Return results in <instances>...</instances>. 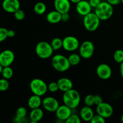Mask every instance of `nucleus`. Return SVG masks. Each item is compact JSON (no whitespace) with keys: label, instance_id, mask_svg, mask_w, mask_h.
<instances>
[{"label":"nucleus","instance_id":"1","mask_svg":"<svg viewBox=\"0 0 123 123\" xmlns=\"http://www.w3.org/2000/svg\"><path fill=\"white\" fill-rule=\"evenodd\" d=\"M64 104L70 108L75 109L79 105L80 102V95L78 91L72 88L64 92L62 96Z\"/></svg>","mask_w":123,"mask_h":123},{"label":"nucleus","instance_id":"2","mask_svg":"<svg viewBox=\"0 0 123 123\" xmlns=\"http://www.w3.org/2000/svg\"><path fill=\"white\" fill-rule=\"evenodd\" d=\"M94 13L100 19V20H107L110 19L113 15V6L107 1L101 2V3L95 8Z\"/></svg>","mask_w":123,"mask_h":123},{"label":"nucleus","instance_id":"3","mask_svg":"<svg viewBox=\"0 0 123 123\" xmlns=\"http://www.w3.org/2000/svg\"><path fill=\"white\" fill-rule=\"evenodd\" d=\"M52 66L54 69L59 72H64L71 66L68 58L61 54L54 55L52 58Z\"/></svg>","mask_w":123,"mask_h":123},{"label":"nucleus","instance_id":"4","mask_svg":"<svg viewBox=\"0 0 123 123\" xmlns=\"http://www.w3.org/2000/svg\"><path fill=\"white\" fill-rule=\"evenodd\" d=\"M36 53L37 56L42 59H48L51 57L54 53V49L50 43L44 41L38 42L36 46Z\"/></svg>","mask_w":123,"mask_h":123},{"label":"nucleus","instance_id":"5","mask_svg":"<svg viewBox=\"0 0 123 123\" xmlns=\"http://www.w3.org/2000/svg\"><path fill=\"white\" fill-rule=\"evenodd\" d=\"M83 24L85 28L88 31H94L97 30L100 24V19L95 13H90L84 16Z\"/></svg>","mask_w":123,"mask_h":123},{"label":"nucleus","instance_id":"6","mask_svg":"<svg viewBox=\"0 0 123 123\" xmlns=\"http://www.w3.org/2000/svg\"><path fill=\"white\" fill-rule=\"evenodd\" d=\"M30 90L33 94L43 96L48 91V85L42 79L36 78L32 79L30 84Z\"/></svg>","mask_w":123,"mask_h":123},{"label":"nucleus","instance_id":"7","mask_svg":"<svg viewBox=\"0 0 123 123\" xmlns=\"http://www.w3.org/2000/svg\"><path fill=\"white\" fill-rule=\"evenodd\" d=\"M94 52V45L91 41H85L79 46V55L83 58H90L93 55Z\"/></svg>","mask_w":123,"mask_h":123},{"label":"nucleus","instance_id":"8","mask_svg":"<svg viewBox=\"0 0 123 123\" xmlns=\"http://www.w3.org/2000/svg\"><path fill=\"white\" fill-rule=\"evenodd\" d=\"M79 46V40L74 36H67L62 40V48L66 51H74Z\"/></svg>","mask_w":123,"mask_h":123},{"label":"nucleus","instance_id":"9","mask_svg":"<svg viewBox=\"0 0 123 123\" xmlns=\"http://www.w3.org/2000/svg\"><path fill=\"white\" fill-rule=\"evenodd\" d=\"M43 107L46 111L49 112H55L60 104L57 100L53 97H46L42 100Z\"/></svg>","mask_w":123,"mask_h":123},{"label":"nucleus","instance_id":"10","mask_svg":"<svg viewBox=\"0 0 123 123\" xmlns=\"http://www.w3.org/2000/svg\"><path fill=\"white\" fill-rule=\"evenodd\" d=\"M96 111L97 114L101 115L105 118H108L112 115L114 109L110 104L103 102L97 105Z\"/></svg>","mask_w":123,"mask_h":123},{"label":"nucleus","instance_id":"11","mask_svg":"<svg viewBox=\"0 0 123 123\" xmlns=\"http://www.w3.org/2000/svg\"><path fill=\"white\" fill-rule=\"evenodd\" d=\"M14 54L11 50H4L0 53V64L2 67L10 66L14 62Z\"/></svg>","mask_w":123,"mask_h":123},{"label":"nucleus","instance_id":"12","mask_svg":"<svg viewBox=\"0 0 123 123\" xmlns=\"http://www.w3.org/2000/svg\"><path fill=\"white\" fill-rule=\"evenodd\" d=\"M96 73L98 78L103 80H106L111 77L112 71L110 66L107 64H100L98 65L96 69Z\"/></svg>","mask_w":123,"mask_h":123},{"label":"nucleus","instance_id":"13","mask_svg":"<svg viewBox=\"0 0 123 123\" xmlns=\"http://www.w3.org/2000/svg\"><path fill=\"white\" fill-rule=\"evenodd\" d=\"M2 7L6 12L14 13L20 8V4L19 0H4L2 1Z\"/></svg>","mask_w":123,"mask_h":123},{"label":"nucleus","instance_id":"14","mask_svg":"<svg viewBox=\"0 0 123 123\" xmlns=\"http://www.w3.org/2000/svg\"><path fill=\"white\" fill-rule=\"evenodd\" d=\"M72 114V109L66 105L60 106L55 112V115L57 118L61 121H66Z\"/></svg>","mask_w":123,"mask_h":123},{"label":"nucleus","instance_id":"15","mask_svg":"<svg viewBox=\"0 0 123 123\" xmlns=\"http://www.w3.org/2000/svg\"><path fill=\"white\" fill-rule=\"evenodd\" d=\"M76 10L79 14L85 16L86 14L91 12L92 7L90 2L87 0H81L80 2L76 4Z\"/></svg>","mask_w":123,"mask_h":123},{"label":"nucleus","instance_id":"16","mask_svg":"<svg viewBox=\"0 0 123 123\" xmlns=\"http://www.w3.org/2000/svg\"><path fill=\"white\" fill-rule=\"evenodd\" d=\"M55 9L60 13H68L71 8L70 0H54Z\"/></svg>","mask_w":123,"mask_h":123},{"label":"nucleus","instance_id":"17","mask_svg":"<svg viewBox=\"0 0 123 123\" xmlns=\"http://www.w3.org/2000/svg\"><path fill=\"white\" fill-rule=\"evenodd\" d=\"M58 85L59 90L62 92L70 90L73 88V82L70 79L67 78H62L58 79L57 81Z\"/></svg>","mask_w":123,"mask_h":123},{"label":"nucleus","instance_id":"18","mask_svg":"<svg viewBox=\"0 0 123 123\" xmlns=\"http://www.w3.org/2000/svg\"><path fill=\"white\" fill-rule=\"evenodd\" d=\"M94 115V112L90 106L85 105L83 107L80 111V117L81 120L83 121L89 122L91 121V119L92 118L93 116Z\"/></svg>","mask_w":123,"mask_h":123},{"label":"nucleus","instance_id":"19","mask_svg":"<svg viewBox=\"0 0 123 123\" xmlns=\"http://www.w3.org/2000/svg\"><path fill=\"white\" fill-rule=\"evenodd\" d=\"M44 116L43 111L40 108L31 109L30 114V119L32 123H37L42 120Z\"/></svg>","mask_w":123,"mask_h":123},{"label":"nucleus","instance_id":"20","mask_svg":"<svg viewBox=\"0 0 123 123\" xmlns=\"http://www.w3.org/2000/svg\"><path fill=\"white\" fill-rule=\"evenodd\" d=\"M46 20L51 24H56L61 21V13L56 10L49 12L46 16Z\"/></svg>","mask_w":123,"mask_h":123},{"label":"nucleus","instance_id":"21","mask_svg":"<svg viewBox=\"0 0 123 123\" xmlns=\"http://www.w3.org/2000/svg\"><path fill=\"white\" fill-rule=\"evenodd\" d=\"M42 104V100L40 96L33 94L29 98L28 101V106L31 109L40 108Z\"/></svg>","mask_w":123,"mask_h":123},{"label":"nucleus","instance_id":"22","mask_svg":"<svg viewBox=\"0 0 123 123\" xmlns=\"http://www.w3.org/2000/svg\"><path fill=\"white\" fill-rule=\"evenodd\" d=\"M34 11L36 14L38 15H42L44 14L46 11V6L45 4L42 2H38L35 4L34 7Z\"/></svg>","mask_w":123,"mask_h":123},{"label":"nucleus","instance_id":"23","mask_svg":"<svg viewBox=\"0 0 123 123\" xmlns=\"http://www.w3.org/2000/svg\"><path fill=\"white\" fill-rule=\"evenodd\" d=\"M68 60L71 66H76L80 63V60H81V56L79 54L73 53L69 55V56L68 57Z\"/></svg>","mask_w":123,"mask_h":123},{"label":"nucleus","instance_id":"24","mask_svg":"<svg viewBox=\"0 0 123 123\" xmlns=\"http://www.w3.org/2000/svg\"><path fill=\"white\" fill-rule=\"evenodd\" d=\"M50 45L54 50H58L62 48V40L58 37H55L52 40Z\"/></svg>","mask_w":123,"mask_h":123},{"label":"nucleus","instance_id":"25","mask_svg":"<svg viewBox=\"0 0 123 123\" xmlns=\"http://www.w3.org/2000/svg\"><path fill=\"white\" fill-rule=\"evenodd\" d=\"M27 115V110L25 107H19L16 112V119L18 120L25 118Z\"/></svg>","mask_w":123,"mask_h":123},{"label":"nucleus","instance_id":"26","mask_svg":"<svg viewBox=\"0 0 123 123\" xmlns=\"http://www.w3.org/2000/svg\"><path fill=\"white\" fill-rule=\"evenodd\" d=\"M1 74H2L3 78H5L6 79H10L13 77V70L10 66L4 67Z\"/></svg>","mask_w":123,"mask_h":123},{"label":"nucleus","instance_id":"27","mask_svg":"<svg viewBox=\"0 0 123 123\" xmlns=\"http://www.w3.org/2000/svg\"><path fill=\"white\" fill-rule=\"evenodd\" d=\"M114 59L117 62L121 64L123 62V50L118 49L114 52Z\"/></svg>","mask_w":123,"mask_h":123},{"label":"nucleus","instance_id":"28","mask_svg":"<svg viewBox=\"0 0 123 123\" xmlns=\"http://www.w3.org/2000/svg\"><path fill=\"white\" fill-rule=\"evenodd\" d=\"M84 103L86 106L91 107L94 104V96L92 94H88L84 98Z\"/></svg>","mask_w":123,"mask_h":123},{"label":"nucleus","instance_id":"29","mask_svg":"<svg viewBox=\"0 0 123 123\" xmlns=\"http://www.w3.org/2000/svg\"><path fill=\"white\" fill-rule=\"evenodd\" d=\"M9 88V82L8 81V79H6L5 78L0 79V91L4 92L8 90Z\"/></svg>","mask_w":123,"mask_h":123},{"label":"nucleus","instance_id":"30","mask_svg":"<svg viewBox=\"0 0 123 123\" xmlns=\"http://www.w3.org/2000/svg\"><path fill=\"white\" fill-rule=\"evenodd\" d=\"M80 117L76 114H72L66 121V123H80Z\"/></svg>","mask_w":123,"mask_h":123},{"label":"nucleus","instance_id":"31","mask_svg":"<svg viewBox=\"0 0 123 123\" xmlns=\"http://www.w3.org/2000/svg\"><path fill=\"white\" fill-rule=\"evenodd\" d=\"M14 16L16 20H22L25 18V14L24 10H21L20 8L18 9L14 13Z\"/></svg>","mask_w":123,"mask_h":123},{"label":"nucleus","instance_id":"32","mask_svg":"<svg viewBox=\"0 0 123 123\" xmlns=\"http://www.w3.org/2000/svg\"><path fill=\"white\" fill-rule=\"evenodd\" d=\"M90 122L91 123H105L106 121L105 118L103 117L98 114H96V115H94Z\"/></svg>","mask_w":123,"mask_h":123},{"label":"nucleus","instance_id":"33","mask_svg":"<svg viewBox=\"0 0 123 123\" xmlns=\"http://www.w3.org/2000/svg\"><path fill=\"white\" fill-rule=\"evenodd\" d=\"M8 37V30L5 28H0V43Z\"/></svg>","mask_w":123,"mask_h":123},{"label":"nucleus","instance_id":"34","mask_svg":"<svg viewBox=\"0 0 123 123\" xmlns=\"http://www.w3.org/2000/svg\"><path fill=\"white\" fill-rule=\"evenodd\" d=\"M48 88L50 92H55L59 90L58 85L57 82H52L48 85Z\"/></svg>","mask_w":123,"mask_h":123},{"label":"nucleus","instance_id":"35","mask_svg":"<svg viewBox=\"0 0 123 123\" xmlns=\"http://www.w3.org/2000/svg\"><path fill=\"white\" fill-rule=\"evenodd\" d=\"M91 7L94 8H96L101 3V0H88Z\"/></svg>","mask_w":123,"mask_h":123},{"label":"nucleus","instance_id":"36","mask_svg":"<svg viewBox=\"0 0 123 123\" xmlns=\"http://www.w3.org/2000/svg\"><path fill=\"white\" fill-rule=\"evenodd\" d=\"M102 102H103V99L100 96H99V95L94 96V104L96 105H98Z\"/></svg>","mask_w":123,"mask_h":123},{"label":"nucleus","instance_id":"37","mask_svg":"<svg viewBox=\"0 0 123 123\" xmlns=\"http://www.w3.org/2000/svg\"><path fill=\"white\" fill-rule=\"evenodd\" d=\"M70 19V15L68 13H64L61 14V21H63L64 22L68 21Z\"/></svg>","mask_w":123,"mask_h":123},{"label":"nucleus","instance_id":"38","mask_svg":"<svg viewBox=\"0 0 123 123\" xmlns=\"http://www.w3.org/2000/svg\"><path fill=\"white\" fill-rule=\"evenodd\" d=\"M107 2H109L112 6H117L121 3V0H107Z\"/></svg>","mask_w":123,"mask_h":123},{"label":"nucleus","instance_id":"39","mask_svg":"<svg viewBox=\"0 0 123 123\" xmlns=\"http://www.w3.org/2000/svg\"><path fill=\"white\" fill-rule=\"evenodd\" d=\"M15 32H14V30H8V37H10V38H13L15 36Z\"/></svg>","mask_w":123,"mask_h":123},{"label":"nucleus","instance_id":"40","mask_svg":"<svg viewBox=\"0 0 123 123\" xmlns=\"http://www.w3.org/2000/svg\"><path fill=\"white\" fill-rule=\"evenodd\" d=\"M120 74H121V77L123 78V62H122L121 64H120Z\"/></svg>","mask_w":123,"mask_h":123},{"label":"nucleus","instance_id":"41","mask_svg":"<svg viewBox=\"0 0 123 123\" xmlns=\"http://www.w3.org/2000/svg\"><path fill=\"white\" fill-rule=\"evenodd\" d=\"M70 2H72V3H74V4H77L79 2H80L81 0H70Z\"/></svg>","mask_w":123,"mask_h":123},{"label":"nucleus","instance_id":"42","mask_svg":"<svg viewBox=\"0 0 123 123\" xmlns=\"http://www.w3.org/2000/svg\"><path fill=\"white\" fill-rule=\"evenodd\" d=\"M2 69H3V67H2V66L0 64V74H1V73H2Z\"/></svg>","mask_w":123,"mask_h":123},{"label":"nucleus","instance_id":"43","mask_svg":"<svg viewBox=\"0 0 123 123\" xmlns=\"http://www.w3.org/2000/svg\"><path fill=\"white\" fill-rule=\"evenodd\" d=\"M121 122L123 123V114L122 115H121Z\"/></svg>","mask_w":123,"mask_h":123},{"label":"nucleus","instance_id":"44","mask_svg":"<svg viewBox=\"0 0 123 123\" xmlns=\"http://www.w3.org/2000/svg\"><path fill=\"white\" fill-rule=\"evenodd\" d=\"M121 2L123 4V0H121Z\"/></svg>","mask_w":123,"mask_h":123},{"label":"nucleus","instance_id":"45","mask_svg":"<svg viewBox=\"0 0 123 123\" xmlns=\"http://www.w3.org/2000/svg\"><path fill=\"white\" fill-rule=\"evenodd\" d=\"M87 1H88V0H87Z\"/></svg>","mask_w":123,"mask_h":123}]
</instances>
